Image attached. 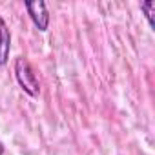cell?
Here are the masks:
<instances>
[{
  "mask_svg": "<svg viewBox=\"0 0 155 155\" xmlns=\"http://www.w3.org/2000/svg\"><path fill=\"white\" fill-rule=\"evenodd\" d=\"M28 9V15L31 17L33 24L37 26L38 31H46L49 26V13H48V6L42 0H35V2H26L24 4Z\"/></svg>",
  "mask_w": 155,
  "mask_h": 155,
  "instance_id": "cell-2",
  "label": "cell"
},
{
  "mask_svg": "<svg viewBox=\"0 0 155 155\" xmlns=\"http://www.w3.org/2000/svg\"><path fill=\"white\" fill-rule=\"evenodd\" d=\"M15 77H17L18 86L29 97H38V93H40V82H38V77H37V73L31 68V64H29L28 58L18 57L15 60Z\"/></svg>",
  "mask_w": 155,
  "mask_h": 155,
  "instance_id": "cell-1",
  "label": "cell"
},
{
  "mask_svg": "<svg viewBox=\"0 0 155 155\" xmlns=\"http://www.w3.org/2000/svg\"><path fill=\"white\" fill-rule=\"evenodd\" d=\"M4 151H6V148H4V144H2V140H0V155H4Z\"/></svg>",
  "mask_w": 155,
  "mask_h": 155,
  "instance_id": "cell-5",
  "label": "cell"
},
{
  "mask_svg": "<svg viewBox=\"0 0 155 155\" xmlns=\"http://www.w3.org/2000/svg\"><path fill=\"white\" fill-rule=\"evenodd\" d=\"M140 11L146 15V20L150 24V28L153 29L155 28V22H153V11H155V2L153 0H146V2L140 4Z\"/></svg>",
  "mask_w": 155,
  "mask_h": 155,
  "instance_id": "cell-4",
  "label": "cell"
},
{
  "mask_svg": "<svg viewBox=\"0 0 155 155\" xmlns=\"http://www.w3.org/2000/svg\"><path fill=\"white\" fill-rule=\"evenodd\" d=\"M11 49V33L6 20L0 17V66H6Z\"/></svg>",
  "mask_w": 155,
  "mask_h": 155,
  "instance_id": "cell-3",
  "label": "cell"
}]
</instances>
